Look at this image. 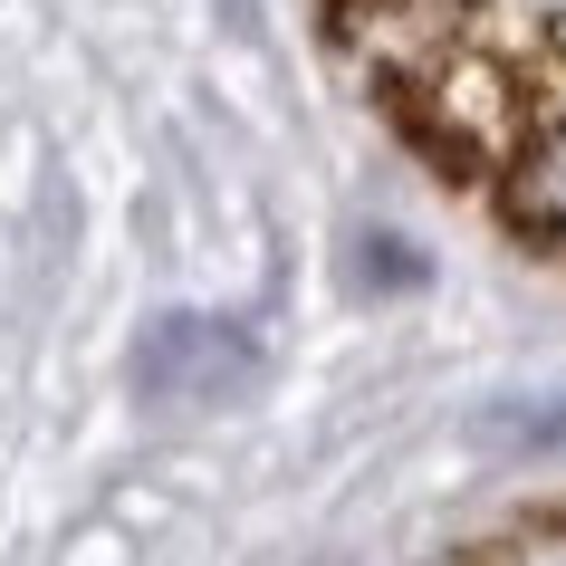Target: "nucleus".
I'll return each instance as SVG.
<instances>
[{
  "label": "nucleus",
  "instance_id": "1",
  "mask_svg": "<svg viewBox=\"0 0 566 566\" xmlns=\"http://www.w3.org/2000/svg\"><path fill=\"white\" fill-rule=\"evenodd\" d=\"M480 192H490V211H500L528 250L566 260V106H547V116L500 154V174L480 182Z\"/></svg>",
  "mask_w": 566,
  "mask_h": 566
},
{
  "label": "nucleus",
  "instance_id": "2",
  "mask_svg": "<svg viewBox=\"0 0 566 566\" xmlns=\"http://www.w3.org/2000/svg\"><path fill=\"white\" fill-rule=\"evenodd\" d=\"M471 566H566V509H547V518H518V528L490 537Z\"/></svg>",
  "mask_w": 566,
  "mask_h": 566
}]
</instances>
